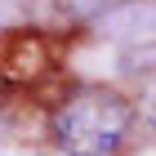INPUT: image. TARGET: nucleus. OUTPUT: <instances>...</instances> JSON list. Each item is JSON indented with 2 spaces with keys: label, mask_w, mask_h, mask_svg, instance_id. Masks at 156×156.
Segmentation results:
<instances>
[{
  "label": "nucleus",
  "mask_w": 156,
  "mask_h": 156,
  "mask_svg": "<svg viewBox=\"0 0 156 156\" xmlns=\"http://www.w3.org/2000/svg\"><path fill=\"white\" fill-rule=\"evenodd\" d=\"M112 45L120 49V62L125 67H147L156 62V5H125L120 13H112L107 23Z\"/></svg>",
  "instance_id": "nucleus-2"
},
{
  "label": "nucleus",
  "mask_w": 156,
  "mask_h": 156,
  "mask_svg": "<svg viewBox=\"0 0 156 156\" xmlns=\"http://www.w3.org/2000/svg\"><path fill=\"white\" fill-rule=\"evenodd\" d=\"M138 112H143V120H147V125L156 129V80L143 89V103H138Z\"/></svg>",
  "instance_id": "nucleus-3"
},
{
  "label": "nucleus",
  "mask_w": 156,
  "mask_h": 156,
  "mask_svg": "<svg viewBox=\"0 0 156 156\" xmlns=\"http://www.w3.org/2000/svg\"><path fill=\"white\" fill-rule=\"evenodd\" d=\"M134 107L116 89L89 85L76 89L58 112H54V143L67 156H116L129 138Z\"/></svg>",
  "instance_id": "nucleus-1"
}]
</instances>
